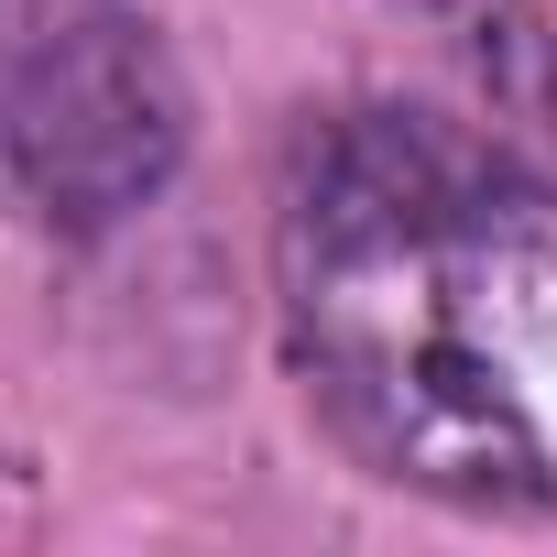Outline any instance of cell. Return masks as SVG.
I'll list each match as a JSON object with an SVG mask.
<instances>
[{
	"label": "cell",
	"instance_id": "cell-1",
	"mask_svg": "<svg viewBox=\"0 0 557 557\" xmlns=\"http://www.w3.org/2000/svg\"><path fill=\"white\" fill-rule=\"evenodd\" d=\"M318 416L405 492L557 513V186L405 110L307 143L273 230Z\"/></svg>",
	"mask_w": 557,
	"mask_h": 557
},
{
	"label": "cell",
	"instance_id": "cell-2",
	"mask_svg": "<svg viewBox=\"0 0 557 557\" xmlns=\"http://www.w3.org/2000/svg\"><path fill=\"white\" fill-rule=\"evenodd\" d=\"M186 153V99L175 66L132 12H55L45 34L0 66V197L55 219V230H110L143 208Z\"/></svg>",
	"mask_w": 557,
	"mask_h": 557
}]
</instances>
